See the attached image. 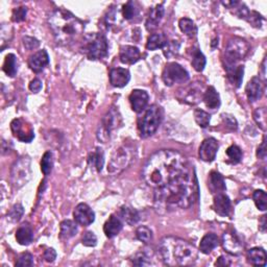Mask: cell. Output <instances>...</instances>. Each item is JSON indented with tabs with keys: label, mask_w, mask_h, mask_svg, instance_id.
I'll use <instances>...</instances> for the list:
<instances>
[{
	"label": "cell",
	"mask_w": 267,
	"mask_h": 267,
	"mask_svg": "<svg viewBox=\"0 0 267 267\" xmlns=\"http://www.w3.org/2000/svg\"><path fill=\"white\" fill-rule=\"evenodd\" d=\"M198 196L197 181L190 171L169 182L163 187L156 188L153 203L160 213L188 209Z\"/></svg>",
	"instance_id": "6da1fadb"
},
{
	"label": "cell",
	"mask_w": 267,
	"mask_h": 267,
	"mask_svg": "<svg viewBox=\"0 0 267 267\" xmlns=\"http://www.w3.org/2000/svg\"><path fill=\"white\" fill-rule=\"evenodd\" d=\"M188 171L187 160L182 153L171 149H162L148 158L142 176L145 183L156 189Z\"/></svg>",
	"instance_id": "7a4b0ae2"
},
{
	"label": "cell",
	"mask_w": 267,
	"mask_h": 267,
	"mask_svg": "<svg viewBox=\"0 0 267 267\" xmlns=\"http://www.w3.org/2000/svg\"><path fill=\"white\" fill-rule=\"evenodd\" d=\"M159 255L168 266L193 265L197 261L198 252L189 242L176 237H165L159 245Z\"/></svg>",
	"instance_id": "3957f363"
},
{
	"label": "cell",
	"mask_w": 267,
	"mask_h": 267,
	"mask_svg": "<svg viewBox=\"0 0 267 267\" xmlns=\"http://www.w3.org/2000/svg\"><path fill=\"white\" fill-rule=\"evenodd\" d=\"M48 23L56 42L62 45L73 42L85 28L82 21L77 19L73 14L63 9L55 10L49 16Z\"/></svg>",
	"instance_id": "277c9868"
},
{
	"label": "cell",
	"mask_w": 267,
	"mask_h": 267,
	"mask_svg": "<svg viewBox=\"0 0 267 267\" xmlns=\"http://www.w3.org/2000/svg\"><path fill=\"white\" fill-rule=\"evenodd\" d=\"M108 40L100 32H93L85 36L82 46L83 52L91 61L104 59L108 55Z\"/></svg>",
	"instance_id": "5b68a950"
},
{
	"label": "cell",
	"mask_w": 267,
	"mask_h": 267,
	"mask_svg": "<svg viewBox=\"0 0 267 267\" xmlns=\"http://www.w3.org/2000/svg\"><path fill=\"white\" fill-rule=\"evenodd\" d=\"M122 125V118L116 107H112L106 113L101 119L100 125L97 131V138L102 143H107L110 139L113 132H115Z\"/></svg>",
	"instance_id": "8992f818"
},
{
	"label": "cell",
	"mask_w": 267,
	"mask_h": 267,
	"mask_svg": "<svg viewBox=\"0 0 267 267\" xmlns=\"http://www.w3.org/2000/svg\"><path fill=\"white\" fill-rule=\"evenodd\" d=\"M162 118H163V113H162V109L159 106L153 104V106L149 107L145 112L142 119L139 121V132L141 138H148V137L155 134L162 122Z\"/></svg>",
	"instance_id": "52a82bcc"
},
{
	"label": "cell",
	"mask_w": 267,
	"mask_h": 267,
	"mask_svg": "<svg viewBox=\"0 0 267 267\" xmlns=\"http://www.w3.org/2000/svg\"><path fill=\"white\" fill-rule=\"evenodd\" d=\"M248 49L249 45L245 40L238 37H234L229 40L224 50L225 67L239 65V62L242 59H244V56L248 52Z\"/></svg>",
	"instance_id": "ba28073f"
},
{
	"label": "cell",
	"mask_w": 267,
	"mask_h": 267,
	"mask_svg": "<svg viewBox=\"0 0 267 267\" xmlns=\"http://www.w3.org/2000/svg\"><path fill=\"white\" fill-rule=\"evenodd\" d=\"M162 79L166 86L171 87L174 84H184L189 79V73L180 64L175 62L167 63L162 73Z\"/></svg>",
	"instance_id": "9c48e42d"
},
{
	"label": "cell",
	"mask_w": 267,
	"mask_h": 267,
	"mask_svg": "<svg viewBox=\"0 0 267 267\" xmlns=\"http://www.w3.org/2000/svg\"><path fill=\"white\" fill-rule=\"evenodd\" d=\"M132 161V155L126 147L117 148L111 157L108 166V172L111 174H118L129 165Z\"/></svg>",
	"instance_id": "30bf717a"
},
{
	"label": "cell",
	"mask_w": 267,
	"mask_h": 267,
	"mask_svg": "<svg viewBox=\"0 0 267 267\" xmlns=\"http://www.w3.org/2000/svg\"><path fill=\"white\" fill-rule=\"evenodd\" d=\"M30 179V161L22 158L12 168V183L15 187H22Z\"/></svg>",
	"instance_id": "8fae6325"
},
{
	"label": "cell",
	"mask_w": 267,
	"mask_h": 267,
	"mask_svg": "<svg viewBox=\"0 0 267 267\" xmlns=\"http://www.w3.org/2000/svg\"><path fill=\"white\" fill-rule=\"evenodd\" d=\"M221 244L226 252L234 256L241 255L244 249L243 241L241 240L235 231L225 232L222 235Z\"/></svg>",
	"instance_id": "7c38bea8"
},
{
	"label": "cell",
	"mask_w": 267,
	"mask_h": 267,
	"mask_svg": "<svg viewBox=\"0 0 267 267\" xmlns=\"http://www.w3.org/2000/svg\"><path fill=\"white\" fill-rule=\"evenodd\" d=\"M11 129L16 138L20 140L21 142L29 143L35 138L34 129H32L31 126L27 124L25 121H23L20 118L14 119L12 121Z\"/></svg>",
	"instance_id": "4fadbf2b"
},
{
	"label": "cell",
	"mask_w": 267,
	"mask_h": 267,
	"mask_svg": "<svg viewBox=\"0 0 267 267\" xmlns=\"http://www.w3.org/2000/svg\"><path fill=\"white\" fill-rule=\"evenodd\" d=\"M232 9H236L235 14L239 18L246 20L255 27H261L263 17L259 13L255 11H249L243 3H240L238 1L232 7Z\"/></svg>",
	"instance_id": "5bb4252c"
},
{
	"label": "cell",
	"mask_w": 267,
	"mask_h": 267,
	"mask_svg": "<svg viewBox=\"0 0 267 267\" xmlns=\"http://www.w3.org/2000/svg\"><path fill=\"white\" fill-rule=\"evenodd\" d=\"M74 220L82 226H89L95 220V213L87 204H78L73 211Z\"/></svg>",
	"instance_id": "9a60e30c"
},
{
	"label": "cell",
	"mask_w": 267,
	"mask_h": 267,
	"mask_svg": "<svg viewBox=\"0 0 267 267\" xmlns=\"http://www.w3.org/2000/svg\"><path fill=\"white\" fill-rule=\"evenodd\" d=\"M204 93L203 86L199 83H193L181 91V99L187 103L195 104L203 99Z\"/></svg>",
	"instance_id": "2e32d148"
},
{
	"label": "cell",
	"mask_w": 267,
	"mask_h": 267,
	"mask_svg": "<svg viewBox=\"0 0 267 267\" xmlns=\"http://www.w3.org/2000/svg\"><path fill=\"white\" fill-rule=\"evenodd\" d=\"M218 142L214 138H208L200 144L198 155L199 158L205 162H213L216 158V153L218 150Z\"/></svg>",
	"instance_id": "e0dca14e"
},
{
	"label": "cell",
	"mask_w": 267,
	"mask_h": 267,
	"mask_svg": "<svg viewBox=\"0 0 267 267\" xmlns=\"http://www.w3.org/2000/svg\"><path fill=\"white\" fill-rule=\"evenodd\" d=\"M245 93L249 102H255L262 97L264 93V84L260 77H253L245 87Z\"/></svg>",
	"instance_id": "ac0fdd59"
},
{
	"label": "cell",
	"mask_w": 267,
	"mask_h": 267,
	"mask_svg": "<svg viewBox=\"0 0 267 267\" xmlns=\"http://www.w3.org/2000/svg\"><path fill=\"white\" fill-rule=\"evenodd\" d=\"M149 100V95L146 91L144 90H134L131 95H129V102L134 112L136 113H142L145 109H146Z\"/></svg>",
	"instance_id": "d6986e66"
},
{
	"label": "cell",
	"mask_w": 267,
	"mask_h": 267,
	"mask_svg": "<svg viewBox=\"0 0 267 267\" xmlns=\"http://www.w3.org/2000/svg\"><path fill=\"white\" fill-rule=\"evenodd\" d=\"M48 64H49V55H48L45 49L35 52L34 54L30 55L28 60L29 68L36 72V73L43 71Z\"/></svg>",
	"instance_id": "ffe728a7"
},
{
	"label": "cell",
	"mask_w": 267,
	"mask_h": 267,
	"mask_svg": "<svg viewBox=\"0 0 267 267\" xmlns=\"http://www.w3.org/2000/svg\"><path fill=\"white\" fill-rule=\"evenodd\" d=\"M141 58L140 50L136 46L122 45L119 50V59L123 64L133 65Z\"/></svg>",
	"instance_id": "44dd1931"
},
{
	"label": "cell",
	"mask_w": 267,
	"mask_h": 267,
	"mask_svg": "<svg viewBox=\"0 0 267 267\" xmlns=\"http://www.w3.org/2000/svg\"><path fill=\"white\" fill-rule=\"evenodd\" d=\"M129 79H131V73L125 68H114L110 72V82L113 87L123 88L125 87Z\"/></svg>",
	"instance_id": "7402d4cb"
},
{
	"label": "cell",
	"mask_w": 267,
	"mask_h": 267,
	"mask_svg": "<svg viewBox=\"0 0 267 267\" xmlns=\"http://www.w3.org/2000/svg\"><path fill=\"white\" fill-rule=\"evenodd\" d=\"M214 210L215 212L222 217L228 216L231 212V200L224 193H216L214 196Z\"/></svg>",
	"instance_id": "603a6c76"
},
{
	"label": "cell",
	"mask_w": 267,
	"mask_h": 267,
	"mask_svg": "<svg viewBox=\"0 0 267 267\" xmlns=\"http://www.w3.org/2000/svg\"><path fill=\"white\" fill-rule=\"evenodd\" d=\"M123 228V223L119 217L111 215L109 219L103 225V232L108 238H113L117 236Z\"/></svg>",
	"instance_id": "cb8c5ba5"
},
{
	"label": "cell",
	"mask_w": 267,
	"mask_h": 267,
	"mask_svg": "<svg viewBox=\"0 0 267 267\" xmlns=\"http://www.w3.org/2000/svg\"><path fill=\"white\" fill-rule=\"evenodd\" d=\"M164 16V6L163 4H158L155 7H152L149 12L148 18L146 20V28L148 30H153L158 27L161 20L163 19Z\"/></svg>",
	"instance_id": "d4e9b609"
},
{
	"label": "cell",
	"mask_w": 267,
	"mask_h": 267,
	"mask_svg": "<svg viewBox=\"0 0 267 267\" xmlns=\"http://www.w3.org/2000/svg\"><path fill=\"white\" fill-rule=\"evenodd\" d=\"M219 245V238L213 233H208L200 240L199 250L203 254H210L214 248Z\"/></svg>",
	"instance_id": "484cf974"
},
{
	"label": "cell",
	"mask_w": 267,
	"mask_h": 267,
	"mask_svg": "<svg viewBox=\"0 0 267 267\" xmlns=\"http://www.w3.org/2000/svg\"><path fill=\"white\" fill-rule=\"evenodd\" d=\"M226 74H228V78L232 83L233 86L236 88H239L241 86L242 79H243V73H244V68L242 65H235V66H230V67H224Z\"/></svg>",
	"instance_id": "4316f807"
},
{
	"label": "cell",
	"mask_w": 267,
	"mask_h": 267,
	"mask_svg": "<svg viewBox=\"0 0 267 267\" xmlns=\"http://www.w3.org/2000/svg\"><path fill=\"white\" fill-rule=\"evenodd\" d=\"M266 259V253L262 247H253L247 252V261L254 266H265Z\"/></svg>",
	"instance_id": "83f0119b"
},
{
	"label": "cell",
	"mask_w": 267,
	"mask_h": 267,
	"mask_svg": "<svg viewBox=\"0 0 267 267\" xmlns=\"http://www.w3.org/2000/svg\"><path fill=\"white\" fill-rule=\"evenodd\" d=\"M203 100L206 104V107L211 110H216L220 107L219 94H218L216 89L212 86H210L204 93Z\"/></svg>",
	"instance_id": "f1b7e54d"
},
{
	"label": "cell",
	"mask_w": 267,
	"mask_h": 267,
	"mask_svg": "<svg viewBox=\"0 0 267 267\" xmlns=\"http://www.w3.org/2000/svg\"><path fill=\"white\" fill-rule=\"evenodd\" d=\"M16 240L21 245H28L34 240V233L28 224H22L16 232Z\"/></svg>",
	"instance_id": "f546056e"
},
{
	"label": "cell",
	"mask_w": 267,
	"mask_h": 267,
	"mask_svg": "<svg viewBox=\"0 0 267 267\" xmlns=\"http://www.w3.org/2000/svg\"><path fill=\"white\" fill-rule=\"evenodd\" d=\"M167 42H168V39L163 32H156V34H151L148 37L146 48L151 51L157 50L159 49V48H162V49H163L164 46L167 44Z\"/></svg>",
	"instance_id": "4dcf8cb0"
},
{
	"label": "cell",
	"mask_w": 267,
	"mask_h": 267,
	"mask_svg": "<svg viewBox=\"0 0 267 267\" xmlns=\"http://www.w3.org/2000/svg\"><path fill=\"white\" fill-rule=\"evenodd\" d=\"M120 218L128 225H134L140 219L139 212L129 206H123L120 209Z\"/></svg>",
	"instance_id": "1f68e13d"
},
{
	"label": "cell",
	"mask_w": 267,
	"mask_h": 267,
	"mask_svg": "<svg viewBox=\"0 0 267 267\" xmlns=\"http://www.w3.org/2000/svg\"><path fill=\"white\" fill-rule=\"evenodd\" d=\"M89 165L95 168L97 172H100L102 170V167L104 164V155L100 147H96L92 152L89 153L88 157Z\"/></svg>",
	"instance_id": "d6a6232c"
},
{
	"label": "cell",
	"mask_w": 267,
	"mask_h": 267,
	"mask_svg": "<svg viewBox=\"0 0 267 267\" xmlns=\"http://www.w3.org/2000/svg\"><path fill=\"white\" fill-rule=\"evenodd\" d=\"M77 223L72 220H64L61 222L60 226V237L62 239H70L74 237L77 234Z\"/></svg>",
	"instance_id": "836d02e7"
},
{
	"label": "cell",
	"mask_w": 267,
	"mask_h": 267,
	"mask_svg": "<svg viewBox=\"0 0 267 267\" xmlns=\"http://www.w3.org/2000/svg\"><path fill=\"white\" fill-rule=\"evenodd\" d=\"M206 56L200 51L198 47H193L191 49V64L192 67L197 72H201L206 67Z\"/></svg>",
	"instance_id": "e575fe53"
},
{
	"label": "cell",
	"mask_w": 267,
	"mask_h": 267,
	"mask_svg": "<svg viewBox=\"0 0 267 267\" xmlns=\"http://www.w3.org/2000/svg\"><path fill=\"white\" fill-rule=\"evenodd\" d=\"M2 69L7 76L14 77L16 75V73H17L18 71V63H17V58H16L15 54L9 53L5 56Z\"/></svg>",
	"instance_id": "d590c367"
},
{
	"label": "cell",
	"mask_w": 267,
	"mask_h": 267,
	"mask_svg": "<svg viewBox=\"0 0 267 267\" xmlns=\"http://www.w3.org/2000/svg\"><path fill=\"white\" fill-rule=\"evenodd\" d=\"M179 26L184 34L189 38H195L197 35V26L194 21L189 18H183L179 22Z\"/></svg>",
	"instance_id": "8d00e7d4"
},
{
	"label": "cell",
	"mask_w": 267,
	"mask_h": 267,
	"mask_svg": "<svg viewBox=\"0 0 267 267\" xmlns=\"http://www.w3.org/2000/svg\"><path fill=\"white\" fill-rule=\"evenodd\" d=\"M210 185H211V188L216 193L224 192L226 190V186H225L223 177L219 172L217 171H212L211 173H210Z\"/></svg>",
	"instance_id": "74e56055"
},
{
	"label": "cell",
	"mask_w": 267,
	"mask_h": 267,
	"mask_svg": "<svg viewBox=\"0 0 267 267\" xmlns=\"http://www.w3.org/2000/svg\"><path fill=\"white\" fill-rule=\"evenodd\" d=\"M132 262L136 266H150L152 265V259L151 256L145 250H141V252L137 253L133 258H132Z\"/></svg>",
	"instance_id": "f35d334b"
},
{
	"label": "cell",
	"mask_w": 267,
	"mask_h": 267,
	"mask_svg": "<svg viewBox=\"0 0 267 267\" xmlns=\"http://www.w3.org/2000/svg\"><path fill=\"white\" fill-rule=\"evenodd\" d=\"M123 17L126 20H132L134 19L137 15L139 14V6L138 3L134 1H127L122 9Z\"/></svg>",
	"instance_id": "ab89813d"
},
{
	"label": "cell",
	"mask_w": 267,
	"mask_h": 267,
	"mask_svg": "<svg viewBox=\"0 0 267 267\" xmlns=\"http://www.w3.org/2000/svg\"><path fill=\"white\" fill-rule=\"evenodd\" d=\"M53 168V157L50 151H46L41 160V170L45 175H48Z\"/></svg>",
	"instance_id": "60d3db41"
},
{
	"label": "cell",
	"mask_w": 267,
	"mask_h": 267,
	"mask_svg": "<svg viewBox=\"0 0 267 267\" xmlns=\"http://www.w3.org/2000/svg\"><path fill=\"white\" fill-rule=\"evenodd\" d=\"M253 198L256 207L260 211H265L267 208V195L263 190H256L253 194Z\"/></svg>",
	"instance_id": "b9f144b4"
},
{
	"label": "cell",
	"mask_w": 267,
	"mask_h": 267,
	"mask_svg": "<svg viewBox=\"0 0 267 267\" xmlns=\"http://www.w3.org/2000/svg\"><path fill=\"white\" fill-rule=\"evenodd\" d=\"M194 119H195L196 123L201 128H206L210 124V121H211V116H210V114H208L207 112L198 109L194 112Z\"/></svg>",
	"instance_id": "7bdbcfd3"
},
{
	"label": "cell",
	"mask_w": 267,
	"mask_h": 267,
	"mask_svg": "<svg viewBox=\"0 0 267 267\" xmlns=\"http://www.w3.org/2000/svg\"><path fill=\"white\" fill-rule=\"evenodd\" d=\"M226 156L232 164H238L242 159V150L237 145H231V146L226 149Z\"/></svg>",
	"instance_id": "ee69618b"
},
{
	"label": "cell",
	"mask_w": 267,
	"mask_h": 267,
	"mask_svg": "<svg viewBox=\"0 0 267 267\" xmlns=\"http://www.w3.org/2000/svg\"><path fill=\"white\" fill-rule=\"evenodd\" d=\"M136 236H137V238H138V240H140L145 244H147L152 240V232L150 229L147 228V226L142 225L137 229Z\"/></svg>",
	"instance_id": "f6af8a7d"
},
{
	"label": "cell",
	"mask_w": 267,
	"mask_h": 267,
	"mask_svg": "<svg viewBox=\"0 0 267 267\" xmlns=\"http://www.w3.org/2000/svg\"><path fill=\"white\" fill-rule=\"evenodd\" d=\"M24 214V209L21 204H16L12 207V209L7 213V219L12 222H17L21 219Z\"/></svg>",
	"instance_id": "bcb514c9"
},
{
	"label": "cell",
	"mask_w": 267,
	"mask_h": 267,
	"mask_svg": "<svg viewBox=\"0 0 267 267\" xmlns=\"http://www.w3.org/2000/svg\"><path fill=\"white\" fill-rule=\"evenodd\" d=\"M254 119L256 121V123L259 125V127L263 129V131H265L266 129V110H265V108L257 109L254 112Z\"/></svg>",
	"instance_id": "7dc6e473"
},
{
	"label": "cell",
	"mask_w": 267,
	"mask_h": 267,
	"mask_svg": "<svg viewBox=\"0 0 267 267\" xmlns=\"http://www.w3.org/2000/svg\"><path fill=\"white\" fill-rule=\"evenodd\" d=\"M179 49H180V44L176 41H168L163 48V52L166 58H171V56L177 53Z\"/></svg>",
	"instance_id": "c3c4849f"
},
{
	"label": "cell",
	"mask_w": 267,
	"mask_h": 267,
	"mask_svg": "<svg viewBox=\"0 0 267 267\" xmlns=\"http://www.w3.org/2000/svg\"><path fill=\"white\" fill-rule=\"evenodd\" d=\"M34 265V257L29 253H23L19 256L16 266H32Z\"/></svg>",
	"instance_id": "681fc988"
},
{
	"label": "cell",
	"mask_w": 267,
	"mask_h": 267,
	"mask_svg": "<svg viewBox=\"0 0 267 267\" xmlns=\"http://www.w3.org/2000/svg\"><path fill=\"white\" fill-rule=\"evenodd\" d=\"M82 243L85 246L93 247L97 244V237L93 232H87L84 234L83 239H82Z\"/></svg>",
	"instance_id": "f907efd6"
},
{
	"label": "cell",
	"mask_w": 267,
	"mask_h": 267,
	"mask_svg": "<svg viewBox=\"0 0 267 267\" xmlns=\"http://www.w3.org/2000/svg\"><path fill=\"white\" fill-rule=\"evenodd\" d=\"M26 13H27V9L24 6H20V7H17V9H15L13 11V15H12L13 21L14 22H21L23 20H25Z\"/></svg>",
	"instance_id": "816d5d0a"
},
{
	"label": "cell",
	"mask_w": 267,
	"mask_h": 267,
	"mask_svg": "<svg viewBox=\"0 0 267 267\" xmlns=\"http://www.w3.org/2000/svg\"><path fill=\"white\" fill-rule=\"evenodd\" d=\"M22 41H23V45H24V47H25L27 50L36 49V48H37V47H39V45H40L39 40H37L36 38L28 37V36H26V37H23Z\"/></svg>",
	"instance_id": "f5cc1de1"
},
{
	"label": "cell",
	"mask_w": 267,
	"mask_h": 267,
	"mask_svg": "<svg viewBox=\"0 0 267 267\" xmlns=\"http://www.w3.org/2000/svg\"><path fill=\"white\" fill-rule=\"evenodd\" d=\"M222 119L224 121V123L226 125V127H229L230 129H232V131H236L237 129V120L234 118L232 115H228V114H223L222 115Z\"/></svg>",
	"instance_id": "db71d44e"
},
{
	"label": "cell",
	"mask_w": 267,
	"mask_h": 267,
	"mask_svg": "<svg viewBox=\"0 0 267 267\" xmlns=\"http://www.w3.org/2000/svg\"><path fill=\"white\" fill-rule=\"evenodd\" d=\"M42 82L41 80H40L39 78H35V79H32L28 88H29V90L32 92V93H39L40 91L42 90Z\"/></svg>",
	"instance_id": "11a10c76"
},
{
	"label": "cell",
	"mask_w": 267,
	"mask_h": 267,
	"mask_svg": "<svg viewBox=\"0 0 267 267\" xmlns=\"http://www.w3.org/2000/svg\"><path fill=\"white\" fill-rule=\"evenodd\" d=\"M117 15H118V13L116 12L115 9H112L108 12V15L106 16V22L108 24V26L113 25V24H115L118 21Z\"/></svg>",
	"instance_id": "9f6ffc18"
},
{
	"label": "cell",
	"mask_w": 267,
	"mask_h": 267,
	"mask_svg": "<svg viewBox=\"0 0 267 267\" xmlns=\"http://www.w3.org/2000/svg\"><path fill=\"white\" fill-rule=\"evenodd\" d=\"M267 155V150H266V141H265V137L261 143V145H259V147L257 149V157L261 160H265Z\"/></svg>",
	"instance_id": "6f0895ef"
},
{
	"label": "cell",
	"mask_w": 267,
	"mask_h": 267,
	"mask_svg": "<svg viewBox=\"0 0 267 267\" xmlns=\"http://www.w3.org/2000/svg\"><path fill=\"white\" fill-rule=\"evenodd\" d=\"M56 258V253L53 248H47L44 252V259L47 262H53Z\"/></svg>",
	"instance_id": "680465c9"
},
{
	"label": "cell",
	"mask_w": 267,
	"mask_h": 267,
	"mask_svg": "<svg viewBox=\"0 0 267 267\" xmlns=\"http://www.w3.org/2000/svg\"><path fill=\"white\" fill-rule=\"evenodd\" d=\"M215 265H217V266H229V265H231V262H230V260L228 258L221 256V257L218 258V260L216 261Z\"/></svg>",
	"instance_id": "91938a15"
},
{
	"label": "cell",
	"mask_w": 267,
	"mask_h": 267,
	"mask_svg": "<svg viewBox=\"0 0 267 267\" xmlns=\"http://www.w3.org/2000/svg\"><path fill=\"white\" fill-rule=\"evenodd\" d=\"M259 230H260L262 233H265L266 231V216L263 215L261 217V219L259 220Z\"/></svg>",
	"instance_id": "94428289"
}]
</instances>
